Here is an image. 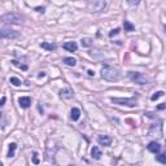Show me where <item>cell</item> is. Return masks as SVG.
Here are the masks:
<instances>
[{"mask_svg":"<svg viewBox=\"0 0 166 166\" xmlns=\"http://www.w3.org/2000/svg\"><path fill=\"white\" fill-rule=\"evenodd\" d=\"M64 63H65L66 65H69V66H75L77 60L73 58V57H65V58H64Z\"/></svg>","mask_w":166,"mask_h":166,"instance_id":"17","label":"cell"},{"mask_svg":"<svg viewBox=\"0 0 166 166\" xmlns=\"http://www.w3.org/2000/svg\"><path fill=\"white\" fill-rule=\"evenodd\" d=\"M18 103H20V107L21 108H29L31 105V99L28 98V96H23V98H20L18 99Z\"/></svg>","mask_w":166,"mask_h":166,"instance_id":"9","label":"cell"},{"mask_svg":"<svg viewBox=\"0 0 166 166\" xmlns=\"http://www.w3.org/2000/svg\"><path fill=\"white\" fill-rule=\"evenodd\" d=\"M60 96L63 99H72L73 98V92L69 90V88H65V90H61L60 91Z\"/></svg>","mask_w":166,"mask_h":166,"instance_id":"11","label":"cell"},{"mask_svg":"<svg viewBox=\"0 0 166 166\" xmlns=\"http://www.w3.org/2000/svg\"><path fill=\"white\" fill-rule=\"evenodd\" d=\"M157 109H160V110L165 109V104H160V105H158V107H157Z\"/></svg>","mask_w":166,"mask_h":166,"instance_id":"27","label":"cell"},{"mask_svg":"<svg viewBox=\"0 0 166 166\" xmlns=\"http://www.w3.org/2000/svg\"><path fill=\"white\" fill-rule=\"evenodd\" d=\"M88 75H95V73L92 70H88Z\"/></svg>","mask_w":166,"mask_h":166,"instance_id":"28","label":"cell"},{"mask_svg":"<svg viewBox=\"0 0 166 166\" xmlns=\"http://www.w3.org/2000/svg\"><path fill=\"white\" fill-rule=\"evenodd\" d=\"M157 161H160L161 163H166V158H165V154H160L157 157Z\"/></svg>","mask_w":166,"mask_h":166,"instance_id":"21","label":"cell"},{"mask_svg":"<svg viewBox=\"0 0 166 166\" xmlns=\"http://www.w3.org/2000/svg\"><path fill=\"white\" fill-rule=\"evenodd\" d=\"M11 83L13 86H21V81L18 79V78H16V77H12L11 78Z\"/></svg>","mask_w":166,"mask_h":166,"instance_id":"20","label":"cell"},{"mask_svg":"<svg viewBox=\"0 0 166 166\" xmlns=\"http://www.w3.org/2000/svg\"><path fill=\"white\" fill-rule=\"evenodd\" d=\"M42 48H44V49H48V51H55L56 49V44L55 43H47V42H43L42 44H40Z\"/></svg>","mask_w":166,"mask_h":166,"instance_id":"14","label":"cell"},{"mask_svg":"<svg viewBox=\"0 0 166 166\" xmlns=\"http://www.w3.org/2000/svg\"><path fill=\"white\" fill-rule=\"evenodd\" d=\"M163 91H158V92H156L154 95H152V98H151V100L152 101H154V100H157V99H158V98H161V96H163Z\"/></svg>","mask_w":166,"mask_h":166,"instance_id":"19","label":"cell"},{"mask_svg":"<svg viewBox=\"0 0 166 166\" xmlns=\"http://www.w3.org/2000/svg\"><path fill=\"white\" fill-rule=\"evenodd\" d=\"M101 77L104 79L110 81V82H114L119 79V73L117 69H114L113 66H103L101 69Z\"/></svg>","mask_w":166,"mask_h":166,"instance_id":"1","label":"cell"},{"mask_svg":"<svg viewBox=\"0 0 166 166\" xmlns=\"http://www.w3.org/2000/svg\"><path fill=\"white\" fill-rule=\"evenodd\" d=\"M91 154H92V157H93V158L95 160H100L101 158V151L99 149V148L98 147H93L92 148V149H91Z\"/></svg>","mask_w":166,"mask_h":166,"instance_id":"12","label":"cell"},{"mask_svg":"<svg viewBox=\"0 0 166 166\" xmlns=\"http://www.w3.org/2000/svg\"><path fill=\"white\" fill-rule=\"evenodd\" d=\"M107 3L104 0H95V2H90L88 3V8L91 12H103L105 9Z\"/></svg>","mask_w":166,"mask_h":166,"instance_id":"4","label":"cell"},{"mask_svg":"<svg viewBox=\"0 0 166 166\" xmlns=\"http://www.w3.org/2000/svg\"><path fill=\"white\" fill-rule=\"evenodd\" d=\"M35 11H37V12H42V13H43V12H44V7H37V8H35Z\"/></svg>","mask_w":166,"mask_h":166,"instance_id":"24","label":"cell"},{"mask_svg":"<svg viewBox=\"0 0 166 166\" xmlns=\"http://www.w3.org/2000/svg\"><path fill=\"white\" fill-rule=\"evenodd\" d=\"M16 148H17V144H16V143H11V144H9V152H8V157H13V156H14Z\"/></svg>","mask_w":166,"mask_h":166,"instance_id":"18","label":"cell"},{"mask_svg":"<svg viewBox=\"0 0 166 166\" xmlns=\"http://www.w3.org/2000/svg\"><path fill=\"white\" fill-rule=\"evenodd\" d=\"M0 21L4 23H11V25H18L22 21V17L17 13H7L0 17Z\"/></svg>","mask_w":166,"mask_h":166,"instance_id":"2","label":"cell"},{"mask_svg":"<svg viewBox=\"0 0 166 166\" xmlns=\"http://www.w3.org/2000/svg\"><path fill=\"white\" fill-rule=\"evenodd\" d=\"M118 33H119V29L117 28V29H114V30H112V31L109 33V35H110V37H113V35H117Z\"/></svg>","mask_w":166,"mask_h":166,"instance_id":"23","label":"cell"},{"mask_svg":"<svg viewBox=\"0 0 166 166\" xmlns=\"http://www.w3.org/2000/svg\"><path fill=\"white\" fill-rule=\"evenodd\" d=\"M148 151L149 152H152V153H160V151H161V145L157 143V142H152V143H149L148 144Z\"/></svg>","mask_w":166,"mask_h":166,"instance_id":"8","label":"cell"},{"mask_svg":"<svg viewBox=\"0 0 166 166\" xmlns=\"http://www.w3.org/2000/svg\"><path fill=\"white\" fill-rule=\"evenodd\" d=\"M0 166H3V163H2V162H0Z\"/></svg>","mask_w":166,"mask_h":166,"instance_id":"29","label":"cell"},{"mask_svg":"<svg viewBox=\"0 0 166 166\" xmlns=\"http://www.w3.org/2000/svg\"><path fill=\"white\" fill-rule=\"evenodd\" d=\"M7 101V98H2V99H0V107H2V105H4V103Z\"/></svg>","mask_w":166,"mask_h":166,"instance_id":"25","label":"cell"},{"mask_svg":"<svg viewBox=\"0 0 166 166\" xmlns=\"http://www.w3.org/2000/svg\"><path fill=\"white\" fill-rule=\"evenodd\" d=\"M12 63H13V65H16V66H18V68L23 69V70H26V69H28V66H26V65H21V64L17 63V61H12Z\"/></svg>","mask_w":166,"mask_h":166,"instance_id":"22","label":"cell"},{"mask_svg":"<svg viewBox=\"0 0 166 166\" xmlns=\"http://www.w3.org/2000/svg\"><path fill=\"white\" fill-rule=\"evenodd\" d=\"M112 101L114 104H118V105H126V107H135L136 105V100L134 98L130 99H123V98H112Z\"/></svg>","mask_w":166,"mask_h":166,"instance_id":"5","label":"cell"},{"mask_svg":"<svg viewBox=\"0 0 166 166\" xmlns=\"http://www.w3.org/2000/svg\"><path fill=\"white\" fill-rule=\"evenodd\" d=\"M92 39L91 38H83L82 40H81V44H82V47H91L92 46Z\"/></svg>","mask_w":166,"mask_h":166,"instance_id":"15","label":"cell"},{"mask_svg":"<svg viewBox=\"0 0 166 166\" xmlns=\"http://www.w3.org/2000/svg\"><path fill=\"white\" fill-rule=\"evenodd\" d=\"M128 78H130V79L133 81L134 83L140 84V86L148 83V78H147L144 74L138 73V72H128Z\"/></svg>","mask_w":166,"mask_h":166,"instance_id":"3","label":"cell"},{"mask_svg":"<svg viewBox=\"0 0 166 166\" xmlns=\"http://www.w3.org/2000/svg\"><path fill=\"white\" fill-rule=\"evenodd\" d=\"M63 47H64V49H66L69 52H75L78 49V46L75 42H66V43H64Z\"/></svg>","mask_w":166,"mask_h":166,"instance_id":"10","label":"cell"},{"mask_svg":"<svg viewBox=\"0 0 166 166\" xmlns=\"http://www.w3.org/2000/svg\"><path fill=\"white\" fill-rule=\"evenodd\" d=\"M98 142H99V144H101V145L109 147V145L112 144V138L108 136V135H100V136H98Z\"/></svg>","mask_w":166,"mask_h":166,"instance_id":"7","label":"cell"},{"mask_svg":"<svg viewBox=\"0 0 166 166\" xmlns=\"http://www.w3.org/2000/svg\"><path fill=\"white\" fill-rule=\"evenodd\" d=\"M123 28H125V31H134L135 30V26L130 21H125L123 22Z\"/></svg>","mask_w":166,"mask_h":166,"instance_id":"16","label":"cell"},{"mask_svg":"<svg viewBox=\"0 0 166 166\" xmlns=\"http://www.w3.org/2000/svg\"><path fill=\"white\" fill-rule=\"evenodd\" d=\"M34 162H35V163L39 162V160H38V154H37V153H34Z\"/></svg>","mask_w":166,"mask_h":166,"instance_id":"26","label":"cell"},{"mask_svg":"<svg viewBox=\"0 0 166 166\" xmlns=\"http://www.w3.org/2000/svg\"><path fill=\"white\" fill-rule=\"evenodd\" d=\"M70 117H72L73 121H78L79 117H81V110L78 108H73L72 112H70Z\"/></svg>","mask_w":166,"mask_h":166,"instance_id":"13","label":"cell"},{"mask_svg":"<svg viewBox=\"0 0 166 166\" xmlns=\"http://www.w3.org/2000/svg\"><path fill=\"white\" fill-rule=\"evenodd\" d=\"M0 38L3 39H16L18 38V31L12 29H3L0 30Z\"/></svg>","mask_w":166,"mask_h":166,"instance_id":"6","label":"cell"}]
</instances>
